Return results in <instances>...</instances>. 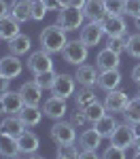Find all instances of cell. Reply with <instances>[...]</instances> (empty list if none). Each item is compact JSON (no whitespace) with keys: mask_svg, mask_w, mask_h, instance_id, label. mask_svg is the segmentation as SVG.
Returning a JSON list of instances; mask_svg holds the SVG:
<instances>
[{"mask_svg":"<svg viewBox=\"0 0 140 159\" xmlns=\"http://www.w3.org/2000/svg\"><path fill=\"white\" fill-rule=\"evenodd\" d=\"M51 140L55 142V144H72L76 140V127L72 125L70 121H55L51 125Z\"/></svg>","mask_w":140,"mask_h":159,"instance_id":"obj_5","label":"cell"},{"mask_svg":"<svg viewBox=\"0 0 140 159\" xmlns=\"http://www.w3.org/2000/svg\"><path fill=\"white\" fill-rule=\"evenodd\" d=\"M98 76H100V70L96 66H89V64H81L76 66V72H75V79L79 85H87V87H93L98 83Z\"/></svg>","mask_w":140,"mask_h":159,"instance_id":"obj_14","label":"cell"},{"mask_svg":"<svg viewBox=\"0 0 140 159\" xmlns=\"http://www.w3.org/2000/svg\"><path fill=\"white\" fill-rule=\"evenodd\" d=\"M11 13V7L7 4V0H0V19L4 17V15H9Z\"/></svg>","mask_w":140,"mask_h":159,"instance_id":"obj_43","label":"cell"},{"mask_svg":"<svg viewBox=\"0 0 140 159\" xmlns=\"http://www.w3.org/2000/svg\"><path fill=\"white\" fill-rule=\"evenodd\" d=\"M100 24L106 36H125L127 34V24L123 15H106Z\"/></svg>","mask_w":140,"mask_h":159,"instance_id":"obj_9","label":"cell"},{"mask_svg":"<svg viewBox=\"0 0 140 159\" xmlns=\"http://www.w3.org/2000/svg\"><path fill=\"white\" fill-rule=\"evenodd\" d=\"M43 108H38V104H24V108L19 110V119L24 121L25 127H34L43 119Z\"/></svg>","mask_w":140,"mask_h":159,"instance_id":"obj_19","label":"cell"},{"mask_svg":"<svg viewBox=\"0 0 140 159\" xmlns=\"http://www.w3.org/2000/svg\"><path fill=\"white\" fill-rule=\"evenodd\" d=\"M132 81H134V83H138V85H140V64H138V66H134V68H132Z\"/></svg>","mask_w":140,"mask_h":159,"instance_id":"obj_44","label":"cell"},{"mask_svg":"<svg viewBox=\"0 0 140 159\" xmlns=\"http://www.w3.org/2000/svg\"><path fill=\"white\" fill-rule=\"evenodd\" d=\"M17 34H19V21L13 17L11 13L4 15V17L0 19V38L9 43V40H11L13 36H17Z\"/></svg>","mask_w":140,"mask_h":159,"instance_id":"obj_25","label":"cell"},{"mask_svg":"<svg viewBox=\"0 0 140 159\" xmlns=\"http://www.w3.org/2000/svg\"><path fill=\"white\" fill-rule=\"evenodd\" d=\"M24 72V61L19 60V55H4V57H0V74L2 76H7V79H17L19 74Z\"/></svg>","mask_w":140,"mask_h":159,"instance_id":"obj_11","label":"cell"},{"mask_svg":"<svg viewBox=\"0 0 140 159\" xmlns=\"http://www.w3.org/2000/svg\"><path fill=\"white\" fill-rule=\"evenodd\" d=\"M19 93H21L25 104H40V100H43V87L38 85L36 81H25L24 85L19 87Z\"/></svg>","mask_w":140,"mask_h":159,"instance_id":"obj_17","label":"cell"},{"mask_svg":"<svg viewBox=\"0 0 140 159\" xmlns=\"http://www.w3.org/2000/svg\"><path fill=\"white\" fill-rule=\"evenodd\" d=\"M75 91H76L75 74H66V72L57 74L55 83H53V87H51V93H53V96H60V98H64V100H68V98L75 96Z\"/></svg>","mask_w":140,"mask_h":159,"instance_id":"obj_6","label":"cell"},{"mask_svg":"<svg viewBox=\"0 0 140 159\" xmlns=\"http://www.w3.org/2000/svg\"><path fill=\"white\" fill-rule=\"evenodd\" d=\"M17 144H19V153L25 155V157H30L32 153H36L38 147H40V140H38V136L34 132H28L24 129L21 134L17 136Z\"/></svg>","mask_w":140,"mask_h":159,"instance_id":"obj_15","label":"cell"},{"mask_svg":"<svg viewBox=\"0 0 140 159\" xmlns=\"http://www.w3.org/2000/svg\"><path fill=\"white\" fill-rule=\"evenodd\" d=\"M83 19H85V13L83 9H76V7H62L57 13V24L66 32H75L79 28H83Z\"/></svg>","mask_w":140,"mask_h":159,"instance_id":"obj_2","label":"cell"},{"mask_svg":"<svg viewBox=\"0 0 140 159\" xmlns=\"http://www.w3.org/2000/svg\"><path fill=\"white\" fill-rule=\"evenodd\" d=\"M134 28H136V30H138V32H140V15H138V17H136V19H134Z\"/></svg>","mask_w":140,"mask_h":159,"instance_id":"obj_48","label":"cell"},{"mask_svg":"<svg viewBox=\"0 0 140 159\" xmlns=\"http://www.w3.org/2000/svg\"><path fill=\"white\" fill-rule=\"evenodd\" d=\"M134 147H136V148H138V151H140V132H138V134H136V140H134Z\"/></svg>","mask_w":140,"mask_h":159,"instance_id":"obj_47","label":"cell"},{"mask_svg":"<svg viewBox=\"0 0 140 159\" xmlns=\"http://www.w3.org/2000/svg\"><path fill=\"white\" fill-rule=\"evenodd\" d=\"M79 153H81V148L75 147V142H72V144H57V153L55 155L60 159H76Z\"/></svg>","mask_w":140,"mask_h":159,"instance_id":"obj_33","label":"cell"},{"mask_svg":"<svg viewBox=\"0 0 140 159\" xmlns=\"http://www.w3.org/2000/svg\"><path fill=\"white\" fill-rule=\"evenodd\" d=\"M87 53L89 47L79 38V40H68L66 47L62 49V57L66 64H72V66H81L87 61Z\"/></svg>","mask_w":140,"mask_h":159,"instance_id":"obj_3","label":"cell"},{"mask_svg":"<svg viewBox=\"0 0 140 159\" xmlns=\"http://www.w3.org/2000/svg\"><path fill=\"white\" fill-rule=\"evenodd\" d=\"M108 15H125V0H104Z\"/></svg>","mask_w":140,"mask_h":159,"instance_id":"obj_34","label":"cell"},{"mask_svg":"<svg viewBox=\"0 0 140 159\" xmlns=\"http://www.w3.org/2000/svg\"><path fill=\"white\" fill-rule=\"evenodd\" d=\"M2 96V102H4V108H7V115H19V110L24 108V98L19 91H13V89H7Z\"/></svg>","mask_w":140,"mask_h":159,"instance_id":"obj_18","label":"cell"},{"mask_svg":"<svg viewBox=\"0 0 140 159\" xmlns=\"http://www.w3.org/2000/svg\"><path fill=\"white\" fill-rule=\"evenodd\" d=\"M79 157H81V159H96V157H98V151H81Z\"/></svg>","mask_w":140,"mask_h":159,"instance_id":"obj_41","label":"cell"},{"mask_svg":"<svg viewBox=\"0 0 140 159\" xmlns=\"http://www.w3.org/2000/svg\"><path fill=\"white\" fill-rule=\"evenodd\" d=\"M123 117H125V121L134 123V125H140V96L129 100V104L123 110Z\"/></svg>","mask_w":140,"mask_h":159,"instance_id":"obj_30","label":"cell"},{"mask_svg":"<svg viewBox=\"0 0 140 159\" xmlns=\"http://www.w3.org/2000/svg\"><path fill=\"white\" fill-rule=\"evenodd\" d=\"M30 49H32V40H30V36L28 34H17V36H13L11 40H9V53H13V55H25V53H30Z\"/></svg>","mask_w":140,"mask_h":159,"instance_id":"obj_24","label":"cell"},{"mask_svg":"<svg viewBox=\"0 0 140 159\" xmlns=\"http://www.w3.org/2000/svg\"><path fill=\"white\" fill-rule=\"evenodd\" d=\"M70 123L75 125V127H83L85 123H87V117H85V112L81 108H76V112H72L70 115Z\"/></svg>","mask_w":140,"mask_h":159,"instance_id":"obj_39","label":"cell"},{"mask_svg":"<svg viewBox=\"0 0 140 159\" xmlns=\"http://www.w3.org/2000/svg\"><path fill=\"white\" fill-rule=\"evenodd\" d=\"M57 74H60V72H55V70H47V72L34 74V81H36L43 89H51L53 83H55V79H57Z\"/></svg>","mask_w":140,"mask_h":159,"instance_id":"obj_32","label":"cell"},{"mask_svg":"<svg viewBox=\"0 0 140 159\" xmlns=\"http://www.w3.org/2000/svg\"><path fill=\"white\" fill-rule=\"evenodd\" d=\"M75 102H76V108H87L91 102H96V91H93V87H87V85H81V89L79 91H75Z\"/></svg>","mask_w":140,"mask_h":159,"instance_id":"obj_27","label":"cell"},{"mask_svg":"<svg viewBox=\"0 0 140 159\" xmlns=\"http://www.w3.org/2000/svg\"><path fill=\"white\" fill-rule=\"evenodd\" d=\"M102 144V136L96 132V127L85 129L83 134L79 136V148L81 151H98Z\"/></svg>","mask_w":140,"mask_h":159,"instance_id":"obj_21","label":"cell"},{"mask_svg":"<svg viewBox=\"0 0 140 159\" xmlns=\"http://www.w3.org/2000/svg\"><path fill=\"white\" fill-rule=\"evenodd\" d=\"M47 7H45V2L43 0H32V19L34 21H43L45 19V15H47Z\"/></svg>","mask_w":140,"mask_h":159,"instance_id":"obj_36","label":"cell"},{"mask_svg":"<svg viewBox=\"0 0 140 159\" xmlns=\"http://www.w3.org/2000/svg\"><path fill=\"white\" fill-rule=\"evenodd\" d=\"M0 115H7V108H4V102H2V96H0Z\"/></svg>","mask_w":140,"mask_h":159,"instance_id":"obj_46","label":"cell"},{"mask_svg":"<svg viewBox=\"0 0 140 159\" xmlns=\"http://www.w3.org/2000/svg\"><path fill=\"white\" fill-rule=\"evenodd\" d=\"M25 129L24 121L19 119V115H7L2 121H0V134H9V136H17Z\"/></svg>","mask_w":140,"mask_h":159,"instance_id":"obj_20","label":"cell"},{"mask_svg":"<svg viewBox=\"0 0 140 159\" xmlns=\"http://www.w3.org/2000/svg\"><path fill=\"white\" fill-rule=\"evenodd\" d=\"M104 157H106V159H125V157H127V153H125V148L111 144V147L104 151Z\"/></svg>","mask_w":140,"mask_h":159,"instance_id":"obj_37","label":"cell"},{"mask_svg":"<svg viewBox=\"0 0 140 159\" xmlns=\"http://www.w3.org/2000/svg\"><path fill=\"white\" fill-rule=\"evenodd\" d=\"M85 2H87V0H68V4H66V7H76V9H83V7H85Z\"/></svg>","mask_w":140,"mask_h":159,"instance_id":"obj_45","label":"cell"},{"mask_svg":"<svg viewBox=\"0 0 140 159\" xmlns=\"http://www.w3.org/2000/svg\"><path fill=\"white\" fill-rule=\"evenodd\" d=\"M102 36H104V30H102L100 21H89L81 28V40L87 45V47H96L100 45Z\"/></svg>","mask_w":140,"mask_h":159,"instance_id":"obj_13","label":"cell"},{"mask_svg":"<svg viewBox=\"0 0 140 159\" xmlns=\"http://www.w3.org/2000/svg\"><path fill=\"white\" fill-rule=\"evenodd\" d=\"M121 72L119 68L115 70H100V76H98V87L104 89V91H113V89H119L121 85Z\"/></svg>","mask_w":140,"mask_h":159,"instance_id":"obj_16","label":"cell"},{"mask_svg":"<svg viewBox=\"0 0 140 159\" xmlns=\"http://www.w3.org/2000/svg\"><path fill=\"white\" fill-rule=\"evenodd\" d=\"M28 70L32 74H40V72H47V70H53V57H51V53L45 51V49L30 53V57H28Z\"/></svg>","mask_w":140,"mask_h":159,"instance_id":"obj_7","label":"cell"},{"mask_svg":"<svg viewBox=\"0 0 140 159\" xmlns=\"http://www.w3.org/2000/svg\"><path fill=\"white\" fill-rule=\"evenodd\" d=\"M11 15L19 24L32 19V0H13L11 2Z\"/></svg>","mask_w":140,"mask_h":159,"instance_id":"obj_23","label":"cell"},{"mask_svg":"<svg viewBox=\"0 0 140 159\" xmlns=\"http://www.w3.org/2000/svg\"><path fill=\"white\" fill-rule=\"evenodd\" d=\"M125 53L134 60H140V32L129 34L125 38Z\"/></svg>","mask_w":140,"mask_h":159,"instance_id":"obj_31","label":"cell"},{"mask_svg":"<svg viewBox=\"0 0 140 159\" xmlns=\"http://www.w3.org/2000/svg\"><path fill=\"white\" fill-rule=\"evenodd\" d=\"M0 155L7 159L11 157H19V144H17V138L9 134H0Z\"/></svg>","mask_w":140,"mask_h":159,"instance_id":"obj_26","label":"cell"},{"mask_svg":"<svg viewBox=\"0 0 140 159\" xmlns=\"http://www.w3.org/2000/svg\"><path fill=\"white\" fill-rule=\"evenodd\" d=\"M66 30H64L60 24H53V25H47L43 32H40V47L45 51H49V53H62V49L66 47V43H68V38H66Z\"/></svg>","mask_w":140,"mask_h":159,"instance_id":"obj_1","label":"cell"},{"mask_svg":"<svg viewBox=\"0 0 140 159\" xmlns=\"http://www.w3.org/2000/svg\"><path fill=\"white\" fill-rule=\"evenodd\" d=\"M129 104V96L121 89H113V91H106V98H104V106L106 112H123L125 106Z\"/></svg>","mask_w":140,"mask_h":159,"instance_id":"obj_10","label":"cell"},{"mask_svg":"<svg viewBox=\"0 0 140 159\" xmlns=\"http://www.w3.org/2000/svg\"><path fill=\"white\" fill-rule=\"evenodd\" d=\"M136 134H138V129H136V125H134V123H129V121L117 123L113 136H111V144L121 147V148H127V147H132V144H134Z\"/></svg>","mask_w":140,"mask_h":159,"instance_id":"obj_4","label":"cell"},{"mask_svg":"<svg viewBox=\"0 0 140 159\" xmlns=\"http://www.w3.org/2000/svg\"><path fill=\"white\" fill-rule=\"evenodd\" d=\"M83 13L89 21H102L108 13H106V7H104V0H87L85 7H83Z\"/></svg>","mask_w":140,"mask_h":159,"instance_id":"obj_22","label":"cell"},{"mask_svg":"<svg viewBox=\"0 0 140 159\" xmlns=\"http://www.w3.org/2000/svg\"><path fill=\"white\" fill-rule=\"evenodd\" d=\"M125 15L136 19L140 15V0H125Z\"/></svg>","mask_w":140,"mask_h":159,"instance_id":"obj_38","label":"cell"},{"mask_svg":"<svg viewBox=\"0 0 140 159\" xmlns=\"http://www.w3.org/2000/svg\"><path fill=\"white\" fill-rule=\"evenodd\" d=\"M43 112H45V117H49V119H53V121L64 119V117L68 115L66 100L60 98V96H51V98H47L45 104H43Z\"/></svg>","mask_w":140,"mask_h":159,"instance_id":"obj_8","label":"cell"},{"mask_svg":"<svg viewBox=\"0 0 140 159\" xmlns=\"http://www.w3.org/2000/svg\"><path fill=\"white\" fill-rule=\"evenodd\" d=\"M121 66V53H115L113 49L104 47L96 55V68L98 70H115Z\"/></svg>","mask_w":140,"mask_h":159,"instance_id":"obj_12","label":"cell"},{"mask_svg":"<svg viewBox=\"0 0 140 159\" xmlns=\"http://www.w3.org/2000/svg\"><path fill=\"white\" fill-rule=\"evenodd\" d=\"M85 112V117H87V123H96L98 119H102L104 115H106V106H104V102L100 100H96V102H91L87 108H83Z\"/></svg>","mask_w":140,"mask_h":159,"instance_id":"obj_29","label":"cell"},{"mask_svg":"<svg viewBox=\"0 0 140 159\" xmlns=\"http://www.w3.org/2000/svg\"><path fill=\"white\" fill-rule=\"evenodd\" d=\"M9 85H11V79H7V76L0 74V93H4V91L9 89Z\"/></svg>","mask_w":140,"mask_h":159,"instance_id":"obj_42","label":"cell"},{"mask_svg":"<svg viewBox=\"0 0 140 159\" xmlns=\"http://www.w3.org/2000/svg\"><path fill=\"white\" fill-rule=\"evenodd\" d=\"M138 96H140V89H138Z\"/></svg>","mask_w":140,"mask_h":159,"instance_id":"obj_49","label":"cell"},{"mask_svg":"<svg viewBox=\"0 0 140 159\" xmlns=\"http://www.w3.org/2000/svg\"><path fill=\"white\" fill-rule=\"evenodd\" d=\"M125 36H108V40H106V47L108 49H113L115 53H123L125 51Z\"/></svg>","mask_w":140,"mask_h":159,"instance_id":"obj_35","label":"cell"},{"mask_svg":"<svg viewBox=\"0 0 140 159\" xmlns=\"http://www.w3.org/2000/svg\"><path fill=\"white\" fill-rule=\"evenodd\" d=\"M93 127H96V132H98L102 138H111L113 132H115V127H117V121H115V117L111 112H106L102 119H98V121L93 123Z\"/></svg>","mask_w":140,"mask_h":159,"instance_id":"obj_28","label":"cell"},{"mask_svg":"<svg viewBox=\"0 0 140 159\" xmlns=\"http://www.w3.org/2000/svg\"><path fill=\"white\" fill-rule=\"evenodd\" d=\"M45 2V7L49 9V11H60L62 9V2L60 0H43Z\"/></svg>","mask_w":140,"mask_h":159,"instance_id":"obj_40","label":"cell"}]
</instances>
